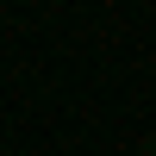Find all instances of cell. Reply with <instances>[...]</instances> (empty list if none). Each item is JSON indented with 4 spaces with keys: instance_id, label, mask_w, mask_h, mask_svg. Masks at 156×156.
<instances>
[]
</instances>
